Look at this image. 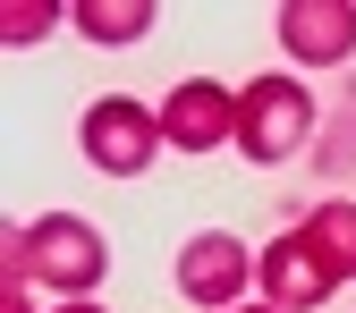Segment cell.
<instances>
[{
    "label": "cell",
    "mask_w": 356,
    "mask_h": 313,
    "mask_svg": "<svg viewBox=\"0 0 356 313\" xmlns=\"http://www.w3.org/2000/svg\"><path fill=\"white\" fill-rule=\"evenodd\" d=\"M0 271L26 280V288H51L60 305L76 296H94L102 271H111V246L94 220H76V212H51V220H9V237H0Z\"/></svg>",
    "instance_id": "6da1fadb"
},
{
    "label": "cell",
    "mask_w": 356,
    "mask_h": 313,
    "mask_svg": "<svg viewBox=\"0 0 356 313\" xmlns=\"http://www.w3.org/2000/svg\"><path fill=\"white\" fill-rule=\"evenodd\" d=\"M314 127H323V110H314V94H305L297 76H254V85H238V153L254 169H280L297 153H314Z\"/></svg>",
    "instance_id": "7a4b0ae2"
},
{
    "label": "cell",
    "mask_w": 356,
    "mask_h": 313,
    "mask_svg": "<svg viewBox=\"0 0 356 313\" xmlns=\"http://www.w3.org/2000/svg\"><path fill=\"white\" fill-rule=\"evenodd\" d=\"M85 161H94L102 178H145L153 153H161V110L145 102H127V94H102L94 110H85Z\"/></svg>",
    "instance_id": "3957f363"
},
{
    "label": "cell",
    "mask_w": 356,
    "mask_h": 313,
    "mask_svg": "<svg viewBox=\"0 0 356 313\" xmlns=\"http://www.w3.org/2000/svg\"><path fill=\"white\" fill-rule=\"evenodd\" d=\"M246 288H254V254L229 229H204V237L178 246V296H187V305L229 313V305H246Z\"/></svg>",
    "instance_id": "277c9868"
},
{
    "label": "cell",
    "mask_w": 356,
    "mask_h": 313,
    "mask_svg": "<svg viewBox=\"0 0 356 313\" xmlns=\"http://www.w3.org/2000/svg\"><path fill=\"white\" fill-rule=\"evenodd\" d=\"M161 144H178V153L238 144V94H229V85H212V76L170 85V102H161Z\"/></svg>",
    "instance_id": "5b68a950"
},
{
    "label": "cell",
    "mask_w": 356,
    "mask_h": 313,
    "mask_svg": "<svg viewBox=\"0 0 356 313\" xmlns=\"http://www.w3.org/2000/svg\"><path fill=\"white\" fill-rule=\"evenodd\" d=\"M280 51L297 68H348L356 60V0H289L280 9Z\"/></svg>",
    "instance_id": "8992f818"
},
{
    "label": "cell",
    "mask_w": 356,
    "mask_h": 313,
    "mask_svg": "<svg viewBox=\"0 0 356 313\" xmlns=\"http://www.w3.org/2000/svg\"><path fill=\"white\" fill-rule=\"evenodd\" d=\"M254 280H263V305H280V313H314V305H331V288H339L297 229H280L272 246L254 254Z\"/></svg>",
    "instance_id": "52a82bcc"
},
{
    "label": "cell",
    "mask_w": 356,
    "mask_h": 313,
    "mask_svg": "<svg viewBox=\"0 0 356 313\" xmlns=\"http://www.w3.org/2000/svg\"><path fill=\"white\" fill-rule=\"evenodd\" d=\"M289 229L314 246V262L331 280H356V203L348 195H323V203H289Z\"/></svg>",
    "instance_id": "ba28073f"
},
{
    "label": "cell",
    "mask_w": 356,
    "mask_h": 313,
    "mask_svg": "<svg viewBox=\"0 0 356 313\" xmlns=\"http://www.w3.org/2000/svg\"><path fill=\"white\" fill-rule=\"evenodd\" d=\"M68 26L85 42H136V34H153V0H76Z\"/></svg>",
    "instance_id": "9c48e42d"
},
{
    "label": "cell",
    "mask_w": 356,
    "mask_h": 313,
    "mask_svg": "<svg viewBox=\"0 0 356 313\" xmlns=\"http://www.w3.org/2000/svg\"><path fill=\"white\" fill-rule=\"evenodd\" d=\"M60 26V0H9V17H0V42H34Z\"/></svg>",
    "instance_id": "30bf717a"
},
{
    "label": "cell",
    "mask_w": 356,
    "mask_h": 313,
    "mask_svg": "<svg viewBox=\"0 0 356 313\" xmlns=\"http://www.w3.org/2000/svg\"><path fill=\"white\" fill-rule=\"evenodd\" d=\"M0 313H34V288H26V280H9V288H0Z\"/></svg>",
    "instance_id": "8fae6325"
},
{
    "label": "cell",
    "mask_w": 356,
    "mask_h": 313,
    "mask_svg": "<svg viewBox=\"0 0 356 313\" xmlns=\"http://www.w3.org/2000/svg\"><path fill=\"white\" fill-rule=\"evenodd\" d=\"M51 313H102V305H94V296H76V305H51Z\"/></svg>",
    "instance_id": "7c38bea8"
},
{
    "label": "cell",
    "mask_w": 356,
    "mask_h": 313,
    "mask_svg": "<svg viewBox=\"0 0 356 313\" xmlns=\"http://www.w3.org/2000/svg\"><path fill=\"white\" fill-rule=\"evenodd\" d=\"M229 313H280V305H229Z\"/></svg>",
    "instance_id": "4fadbf2b"
}]
</instances>
